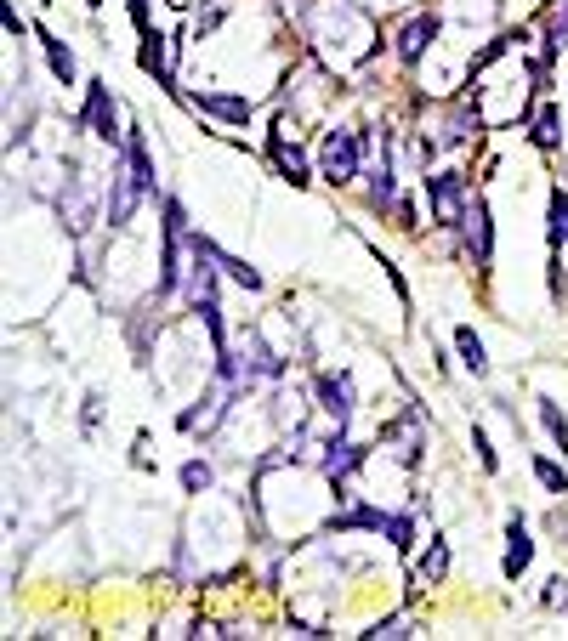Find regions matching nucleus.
<instances>
[{
    "instance_id": "obj_8",
    "label": "nucleus",
    "mask_w": 568,
    "mask_h": 641,
    "mask_svg": "<svg viewBox=\"0 0 568 641\" xmlns=\"http://www.w3.org/2000/svg\"><path fill=\"white\" fill-rule=\"evenodd\" d=\"M432 40H438V18H409L404 29H398V57H404V63H421Z\"/></svg>"
},
{
    "instance_id": "obj_14",
    "label": "nucleus",
    "mask_w": 568,
    "mask_h": 641,
    "mask_svg": "<svg viewBox=\"0 0 568 641\" xmlns=\"http://www.w3.org/2000/svg\"><path fill=\"white\" fill-rule=\"evenodd\" d=\"M40 46H46V63H52V74L63 80V86H74L80 80V69H74V52L63 46V40H52V35H40Z\"/></svg>"
},
{
    "instance_id": "obj_10",
    "label": "nucleus",
    "mask_w": 568,
    "mask_h": 641,
    "mask_svg": "<svg viewBox=\"0 0 568 641\" xmlns=\"http://www.w3.org/2000/svg\"><path fill=\"white\" fill-rule=\"evenodd\" d=\"M364 466V449H353V443H347V437H330V443H324V477H353V471Z\"/></svg>"
},
{
    "instance_id": "obj_4",
    "label": "nucleus",
    "mask_w": 568,
    "mask_h": 641,
    "mask_svg": "<svg viewBox=\"0 0 568 641\" xmlns=\"http://www.w3.org/2000/svg\"><path fill=\"white\" fill-rule=\"evenodd\" d=\"M267 159L279 165L284 182H296V188H307V154L290 142V120H279V131H273V142H267Z\"/></svg>"
},
{
    "instance_id": "obj_20",
    "label": "nucleus",
    "mask_w": 568,
    "mask_h": 641,
    "mask_svg": "<svg viewBox=\"0 0 568 641\" xmlns=\"http://www.w3.org/2000/svg\"><path fill=\"white\" fill-rule=\"evenodd\" d=\"M534 477H540V488H546V494H568L563 466H551V460H534Z\"/></svg>"
},
{
    "instance_id": "obj_19",
    "label": "nucleus",
    "mask_w": 568,
    "mask_h": 641,
    "mask_svg": "<svg viewBox=\"0 0 568 641\" xmlns=\"http://www.w3.org/2000/svg\"><path fill=\"white\" fill-rule=\"evenodd\" d=\"M211 483H216V471L205 466V460H188V466H182V488H188V494H205Z\"/></svg>"
},
{
    "instance_id": "obj_22",
    "label": "nucleus",
    "mask_w": 568,
    "mask_h": 641,
    "mask_svg": "<svg viewBox=\"0 0 568 641\" xmlns=\"http://www.w3.org/2000/svg\"><path fill=\"white\" fill-rule=\"evenodd\" d=\"M472 449H478L483 471H500V460H495V449H489V437H483V432H472Z\"/></svg>"
},
{
    "instance_id": "obj_15",
    "label": "nucleus",
    "mask_w": 568,
    "mask_h": 641,
    "mask_svg": "<svg viewBox=\"0 0 568 641\" xmlns=\"http://www.w3.org/2000/svg\"><path fill=\"white\" fill-rule=\"evenodd\" d=\"M455 347H461V364L472 369V375H489V352H483V341H478V330H455Z\"/></svg>"
},
{
    "instance_id": "obj_18",
    "label": "nucleus",
    "mask_w": 568,
    "mask_h": 641,
    "mask_svg": "<svg viewBox=\"0 0 568 641\" xmlns=\"http://www.w3.org/2000/svg\"><path fill=\"white\" fill-rule=\"evenodd\" d=\"M540 420H546V432L557 437V449L568 454V420H563V409H557L551 398H540Z\"/></svg>"
},
{
    "instance_id": "obj_23",
    "label": "nucleus",
    "mask_w": 568,
    "mask_h": 641,
    "mask_svg": "<svg viewBox=\"0 0 568 641\" xmlns=\"http://www.w3.org/2000/svg\"><path fill=\"white\" fill-rule=\"evenodd\" d=\"M568 602V579H551V590H546V607H563Z\"/></svg>"
},
{
    "instance_id": "obj_24",
    "label": "nucleus",
    "mask_w": 568,
    "mask_h": 641,
    "mask_svg": "<svg viewBox=\"0 0 568 641\" xmlns=\"http://www.w3.org/2000/svg\"><path fill=\"white\" fill-rule=\"evenodd\" d=\"M125 6H131V23H137L142 35H148V0H125Z\"/></svg>"
},
{
    "instance_id": "obj_3",
    "label": "nucleus",
    "mask_w": 568,
    "mask_h": 641,
    "mask_svg": "<svg viewBox=\"0 0 568 641\" xmlns=\"http://www.w3.org/2000/svg\"><path fill=\"white\" fill-rule=\"evenodd\" d=\"M461 233H466V256L478 261V267H489V256H495V222H489V205H483V199L466 205Z\"/></svg>"
},
{
    "instance_id": "obj_6",
    "label": "nucleus",
    "mask_w": 568,
    "mask_h": 641,
    "mask_svg": "<svg viewBox=\"0 0 568 641\" xmlns=\"http://www.w3.org/2000/svg\"><path fill=\"white\" fill-rule=\"evenodd\" d=\"M319 409L336 420V426H347V420H353V381H347V375H319Z\"/></svg>"
},
{
    "instance_id": "obj_2",
    "label": "nucleus",
    "mask_w": 568,
    "mask_h": 641,
    "mask_svg": "<svg viewBox=\"0 0 568 641\" xmlns=\"http://www.w3.org/2000/svg\"><path fill=\"white\" fill-rule=\"evenodd\" d=\"M358 154H364V142H358L353 131H330V137H324L319 176L324 182H336V188H347V182L358 176Z\"/></svg>"
},
{
    "instance_id": "obj_25",
    "label": "nucleus",
    "mask_w": 568,
    "mask_h": 641,
    "mask_svg": "<svg viewBox=\"0 0 568 641\" xmlns=\"http://www.w3.org/2000/svg\"><path fill=\"white\" fill-rule=\"evenodd\" d=\"M91 6H103V0H91Z\"/></svg>"
},
{
    "instance_id": "obj_13",
    "label": "nucleus",
    "mask_w": 568,
    "mask_h": 641,
    "mask_svg": "<svg viewBox=\"0 0 568 641\" xmlns=\"http://www.w3.org/2000/svg\"><path fill=\"white\" fill-rule=\"evenodd\" d=\"M444 573H449V545L444 539H432V545L421 551V562H415V585H438Z\"/></svg>"
},
{
    "instance_id": "obj_11",
    "label": "nucleus",
    "mask_w": 568,
    "mask_h": 641,
    "mask_svg": "<svg viewBox=\"0 0 568 641\" xmlns=\"http://www.w3.org/2000/svg\"><path fill=\"white\" fill-rule=\"evenodd\" d=\"M199 108H205V114H216V120H250V97H228V91H199L194 97Z\"/></svg>"
},
{
    "instance_id": "obj_7",
    "label": "nucleus",
    "mask_w": 568,
    "mask_h": 641,
    "mask_svg": "<svg viewBox=\"0 0 568 641\" xmlns=\"http://www.w3.org/2000/svg\"><path fill=\"white\" fill-rule=\"evenodd\" d=\"M529 562H534V539H529V528H523V517H512L506 522V562H500V573H506V579H523Z\"/></svg>"
},
{
    "instance_id": "obj_16",
    "label": "nucleus",
    "mask_w": 568,
    "mask_h": 641,
    "mask_svg": "<svg viewBox=\"0 0 568 641\" xmlns=\"http://www.w3.org/2000/svg\"><path fill=\"white\" fill-rule=\"evenodd\" d=\"M557 46H568V0H551L546 6V57Z\"/></svg>"
},
{
    "instance_id": "obj_1",
    "label": "nucleus",
    "mask_w": 568,
    "mask_h": 641,
    "mask_svg": "<svg viewBox=\"0 0 568 641\" xmlns=\"http://www.w3.org/2000/svg\"><path fill=\"white\" fill-rule=\"evenodd\" d=\"M426 199H432V216H438V227H461V216H466V176H455V171H432L426 176Z\"/></svg>"
},
{
    "instance_id": "obj_9",
    "label": "nucleus",
    "mask_w": 568,
    "mask_h": 641,
    "mask_svg": "<svg viewBox=\"0 0 568 641\" xmlns=\"http://www.w3.org/2000/svg\"><path fill=\"white\" fill-rule=\"evenodd\" d=\"M194 244H199V250H205V256L216 261V267H222V273L233 278V284H245V290H262V273H256V267H245V261H239V256H228V250H216V244L205 239V233H194Z\"/></svg>"
},
{
    "instance_id": "obj_12",
    "label": "nucleus",
    "mask_w": 568,
    "mask_h": 641,
    "mask_svg": "<svg viewBox=\"0 0 568 641\" xmlns=\"http://www.w3.org/2000/svg\"><path fill=\"white\" fill-rule=\"evenodd\" d=\"M529 142H534V148H546V154H551V148H557V142H563V114H557V108H540V114H534V120H529Z\"/></svg>"
},
{
    "instance_id": "obj_21",
    "label": "nucleus",
    "mask_w": 568,
    "mask_h": 641,
    "mask_svg": "<svg viewBox=\"0 0 568 641\" xmlns=\"http://www.w3.org/2000/svg\"><path fill=\"white\" fill-rule=\"evenodd\" d=\"M409 534H415V522L409 517H387V539L398 545V551H409Z\"/></svg>"
},
{
    "instance_id": "obj_5",
    "label": "nucleus",
    "mask_w": 568,
    "mask_h": 641,
    "mask_svg": "<svg viewBox=\"0 0 568 641\" xmlns=\"http://www.w3.org/2000/svg\"><path fill=\"white\" fill-rule=\"evenodd\" d=\"M80 125H91L103 142H125L120 131V114H114V97H108V86H91L86 91V114H80Z\"/></svg>"
},
{
    "instance_id": "obj_17",
    "label": "nucleus",
    "mask_w": 568,
    "mask_h": 641,
    "mask_svg": "<svg viewBox=\"0 0 568 641\" xmlns=\"http://www.w3.org/2000/svg\"><path fill=\"white\" fill-rule=\"evenodd\" d=\"M546 239H551V244H563V239H568V193H563V188H551V222H546Z\"/></svg>"
}]
</instances>
